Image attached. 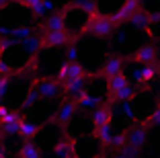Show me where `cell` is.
Segmentation results:
<instances>
[{"label":"cell","instance_id":"obj_6","mask_svg":"<svg viewBox=\"0 0 160 158\" xmlns=\"http://www.w3.org/2000/svg\"><path fill=\"white\" fill-rule=\"evenodd\" d=\"M127 60L133 62V64H142V66H146V64H156V62H158V49H156L152 43H146V45L138 47V49L133 51V54L127 58Z\"/></svg>","mask_w":160,"mask_h":158},{"label":"cell","instance_id":"obj_12","mask_svg":"<svg viewBox=\"0 0 160 158\" xmlns=\"http://www.w3.org/2000/svg\"><path fill=\"white\" fill-rule=\"evenodd\" d=\"M21 49L25 51V56L37 58L39 54H41V49H45V47H43V35H31L29 39L21 41Z\"/></svg>","mask_w":160,"mask_h":158},{"label":"cell","instance_id":"obj_25","mask_svg":"<svg viewBox=\"0 0 160 158\" xmlns=\"http://www.w3.org/2000/svg\"><path fill=\"white\" fill-rule=\"evenodd\" d=\"M78 60V43L72 41L66 45V62H76Z\"/></svg>","mask_w":160,"mask_h":158},{"label":"cell","instance_id":"obj_1","mask_svg":"<svg viewBox=\"0 0 160 158\" xmlns=\"http://www.w3.org/2000/svg\"><path fill=\"white\" fill-rule=\"evenodd\" d=\"M115 27L117 25L113 23L111 14H94V17H88L82 33H90V35H94L99 39H107L115 33Z\"/></svg>","mask_w":160,"mask_h":158},{"label":"cell","instance_id":"obj_2","mask_svg":"<svg viewBox=\"0 0 160 158\" xmlns=\"http://www.w3.org/2000/svg\"><path fill=\"white\" fill-rule=\"evenodd\" d=\"M33 84H35V89L39 90V97L43 101H53V99H58L64 93V84L58 78H45V76H41V78L33 80Z\"/></svg>","mask_w":160,"mask_h":158},{"label":"cell","instance_id":"obj_7","mask_svg":"<svg viewBox=\"0 0 160 158\" xmlns=\"http://www.w3.org/2000/svg\"><path fill=\"white\" fill-rule=\"evenodd\" d=\"M78 111H80L78 103L72 101V99H66V101H62L60 109H58V113H56V121L62 127H66V125H70L72 121H74V117H76Z\"/></svg>","mask_w":160,"mask_h":158},{"label":"cell","instance_id":"obj_24","mask_svg":"<svg viewBox=\"0 0 160 158\" xmlns=\"http://www.w3.org/2000/svg\"><path fill=\"white\" fill-rule=\"evenodd\" d=\"M127 146V130L119 131V134H113V138H111V144H109V148L111 150H123Z\"/></svg>","mask_w":160,"mask_h":158},{"label":"cell","instance_id":"obj_20","mask_svg":"<svg viewBox=\"0 0 160 158\" xmlns=\"http://www.w3.org/2000/svg\"><path fill=\"white\" fill-rule=\"evenodd\" d=\"M72 4L78 6L80 10H84L88 17L101 14V13H99V2H97V0H72Z\"/></svg>","mask_w":160,"mask_h":158},{"label":"cell","instance_id":"obj_8","mask_svg":"<svg viewBox=\"0 0 160 158\" xmlns=\"http://www.w3.org/2000/svg\"><path fill=\"white\" fill-rule=\"evenodd\" d=\"M123 66H125V58L121 56H109L107 60H105L103 68H101V76H105V78H113V76H119L123 74Z\"/></svg>","mask_w":160,"mask_h":158},{"label":"cell","instance_id":"obj_15","mask_svg":"<svg viewBox=\"0 0 160 158\" xmlns=\"http://www.w3.org/2000/svg\"><path fill=\"white\" fill-rule=\"evenodd\" d=\"M43 29L45 31H64L66 29V17H64V10H58V13H52L43 23Z\"/></svg>","mask_w":160,"mask_h":158},{"label":"cell","instance_id":"obj_36","mask_svg":"<svg viewBox=\"0 0 160 158\" xmlns=\"http://www.w3.org/2000/svg\"><path fill=\"white\" fill-rule=\"evenodd\" d=\"M0 107H2V99H0Z\"/></svg>","mask_w":160,"mask_h":158},{"label":"cell","instance_id":"obj_29","mask_svg":"<svg viewBox=\"0 0 160 158\" xmlns=\"http://www.w3.org/2000/svg\"><path fill=\"white\" fill-rule=\"evenodd\" d=\"M10 86V76H0V99H4Z\"/></svg>","mask_w":160,"mask_h":158},{"label":"cell","instance_id":"obj_5","mask_svg":"<svg viewBox=\"0 0 160 158\" xmlns=\"http://www.w3.org/2000/svg\"><path fill=\"white\" fill-rule=\"evenodd\" d=\"M140 8H142L140 0H123V4L119 6V8L115 10L113 14H111V19H113L115 25L129 23V19H132V17H133V14H136Z\"/></svg>","mask_w":160,"mask_h":158},{"label":"cell","instance_id":"obj_13","mask_svg":"<svg viewBox=\"0 0 160 158\" xmlns=\"http://www.w3.org/2000/svg\"><path fill=\"white\" fill-rule=\"evenodd\" d=\"M76 103H78L80 111H94L97 107L105 105V97H97V94H90L88 90H86V94H82Z\"/></svg>","mask_w":160,"mask_h":158},{"label":"cell","instance_id":"obj_30","mask_svg":"<svg viewBox=\"0 0 160 158\" xmlns=\"http://www.w3.org/2000/svg\"><path fill=\"white\" fill-rule=\"evenodd\" d=\"M19 2H21L23 6H27V8H35L37 4H41L43 0H19Z\"/></svg>","mask_w":160,"mask_h":158},{"label":"cell","instance_id":"obj_14","mask_svg":"<svg viewBox=\"0 0 160 158\" xmlns=\"http://www.w3.org/2000/svg\"><path fill=\"white\" fill-rule=\"evenodd\" d=\"M129 25L136 27V29H140V31H150V27H152V14L148 13L146 8H140L132 19H129Z\"/></svg>","mask_w":160,"mask_h":158},{"label":"cell","instance_id":"obj_35","mask_svg":"<svg viewBox=\"0 0 160 158\" xmlns=\"http://www.w3.org/2000/svg\"><path fill=\"white\" fill-rule=\"evenodd\" d=\"M12 158H21V156H19V154H17V156H12Z\"/></svg>","mask_w":160,"mask_h":158},{"label":"cell","instance_id":"obj_22","mask_svg":"<svg viewBox=\"0 0 160 158\" xmlns=\"http://www.w3.org/2000/svg\"><path fill=\"white\" fill-rule=\"evenodd\" d=\"M39 99H41V97H39V90L35 89V84H33V86H31V89L25 93V99H23V105H21V109H23V111H31Z\"/></svg>","mask_w":160,"mask_h":158},{"label":"cell","instance_id":"obj_21","mask_svg":"<svg viewBox=\"0 0 160 158\" xmlns=\"http://www.w3.org/2000/svg\"><path fill=\"white\" fill-rule=\"evenodd\" d=\"M138 94V89L136 86H132V84H127L125 89H121L117 94H113V97L109 99V101L113 103V101H119V103H127V101H133Z\"/></svg>","mask_w":160,"mask_h":158},{"label":"cell","instance_id":"obj_17","mask_svg":"<svg viewBox=\"0 0 160 158\" xmlns=\"http://www.w3.org/2000/svg\"><path fill=\"white\" fill-rule=\"evenodd\" d=\"M127 84H129V76H125V74H119V76H113V78H109V80H107L109 99L113 97V94H117L121 89H125Z\"/></svg>","mask_w":160,"mask_h":158},{"label":"cell","instance_id":"obj_19","mask_svg":"<svg viewBox=\"0 0 160 158\" xmlns=\"http://www.w3.org/2000/svg\"><path fill=\"white\" fill-rule=\"evenodd\" d=\"M41 131V125H37V123H33V121H27V119H23V123H21V131H19V135L23 140H33L35 135Z\"/></svg>","mask_w":160,"mask_h":158},{"label":"cell","instance_id":"obj_9","mask_svg":"<svg viewBox=\"0 0 160 158\" xmlns=\"http://www.w3.org/2000/svg\"><path fill=\"white\" fill-rule=\"evenodd\" d=\"M113 119V105L111 103H105L101 107H97L92 113H90V123L94 127H101V125H109Z\"/></svg>","mask_w":160,"mask_h":158},{"label":"cell","instance_id":"obj_18","mask_svg":"<svg viewBox=\"0 0 160 158\" xmlns=\"http://www.w3.org/2000/svg\"><path fill=\"white\" fill-rule=\"evenodd\" d=\"M19 156L21 158H43V154H41V148H39L37 144H33V142L27 140L19 148Z\"/></svg>","mask_w":160,"mask_h":158},{"label":"cell","instance_id":"obj_3","mask_svg":"<svg viewBox=\"0 0 160 158\" xmlns=\"http://www.w3.org/2000/svg\"><path fill=\"white\" fill-rule=\"evenodd\" d=\"M74 41V35H72L68 29L64 31H45L43 33V47L45 49H52V47H66L68 43Z\"/></svg>","mask_w":160,"mask_h":158},{"label":"cell","instance_id":"obj_23","mask_svg":"<svg viewBox=\"0 0 160 158\" xmlns=\"http://www.w3.org/2000/svg\"><path fill=\"white\" fill-rule=\"evenodd\" d=\"M31 35H35L31 25H14L12 27V37L17 39V41H25V39H29Z\"/></svg>","mask_w":160,"mask_h":158},{"label":"cell","instance_id":"obj_37","mask_svg":"<svg viewBox=\"0 0 160 158\" xmlns=\"http://www.w3.org/2000/svg\"><path fill=\"white\" fill-rule=\"evenodd\" d=\"M0 41H2V35H0Z\"/></svg>","mask_w":160,"mask_h":158},{"label":"cell","instance_id":"obj_26","mask_svg":"<svg viewBox=\"0 0 160 158\" xmlns=\"http://www.w3.org/2000/svg\"><path fill=\"white\" fill-rule=\"evenodd\" d=\"M121 113H123V117H125L127 121H132L133 117H136V111H133V105H132V101L121 103Z\"/></svg>","mask_w":160,"mask_h":158},{"label":"cell","instance_id":"obj_28","mask_svg":"<svg viewBox=\"0 0 160 158\" xmlns=\"http://www.w3.org/2000/svg\"><path fill=\"white\" fill-rule=\"evenodd\" d=\"M148 125H156V127H160V107H156L154 111L148 115Z\"/></svg>","mask_w":160,"mask_h":158},{"label":"cell","instance_id":"obj_34","mask_svg":"<svg viewBox=\"0 0 160 158\" xmlns=\"http://www.w3.org/2000/svg\"><path fill=\"white\" fill-rule=\"evenodd\" d=\"M156 107H160V89H158V93H156Z\"/></svg>","mask_w":160,"mask_h":158},{"label":"cell","instance_id":"obj_32","mask_svg":"<svg viewBox=\"0 0 160 158\" xmlns=\"http://www.w3.org/2000/svg\"><path fill=\"white\" fill-rule=\"evenodd\" d=\"M10 2H12V0H0V10H4L6 6H10Z\"/></svg>","mask_w":160,"mask_h":158},{"label":"cell","instance_id":"obj_11","mask_svg":"<svg viewBox=\"0 0 160 158\" xmlns=\"http://www.w3.org/2000/svg\"><path fill=\"white\" fill-rule=\"evenodd\" d=\"M158 74H160V64L156 62V64H146V66H142V68H138L133 72V78H136L138 84H148Z\"/></svg>","mask_w":160,"mask_h":158},{"label":"cell","instance_id":"obj_31","mask_svg":"<svg viewBox=\"0 0 160 158\" xmlns=\"http://www.w3.org/2000/svg\"><path fill=\"white\" fill-rule=\"evenodd\" d=\"M0 158H8V150L4 148V144H0Z\"/></svg>","mask_w":160,"mask_h":158},{"label":"cell","instance_id":"obj_4","mask_svg":"<svg viewBox=\"0 0 160 158\" xmlns=\"http://www.w3.org/2000/svg\"><path fill=\"white\" fill-rule=\"evenodd\" d=\"M148 131H150L148 121L132 125L129 130H127V144L133 146V148H138V150H142L144 146H146V142H148Z\"/></svg>","mask_w":160,"mask_h":158},{"label":"cell","instance_id":"obj_27","mask_svg":"<svg viewBox=\"0 0 160 158\" xmlns=\"http://www.w3.org/2000/svg\"><path fill=\"white\" fill-rule=\"evenodd\" d=\"M12 72V64L6 58H0V76H10Z\"/></svg>","mask_w":160,"mask_h":158},{"label":"cell","instance_id":"obj_10","mask_svg":"<svg viewBox=\"0 0 160 158\" xmlns=\"http://www.w3.org/2000/svg\"><path fill=\"white\" fill-rule=\"evenodd\" d=\"M88 90V78H76V80H68L64 84V93L68 94V99L78 101L82 94H86Z\"/></svg>","mask_w":160,"mask_h":158},{"label":"cell","instance_id":"obj_33","mask_svg":"<svg viewBox=\"0 0 160 158\" xmlns=\"http://www.w3.org/2000/svg\"><path fill=\"white\" fill-rule=\"evenodd\" d=\"M111 158H132V156H127V154L123 152V150H119V152L115 154V156H111Z\"/></svg>","mask_w":160,"mask_h":158},{"label":"cell","instance_id":"obj_16","mask_svg":"<svg viewBox=\"0 0 160 158\" xmlns=\"http://www.w3.org/2000/svg\"><path fill=\"white\" fill-rule=\"evenodd\" d=\"M92 135H94V140H97V142H99L103 148H109V144H111V138H113V125L109 123V125L94 127Z\"/></svg>","mask_w":160,"mask_h":158}]
</instances>
